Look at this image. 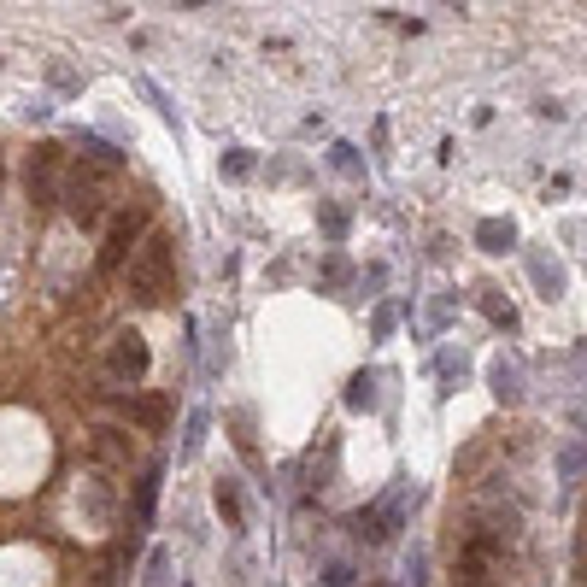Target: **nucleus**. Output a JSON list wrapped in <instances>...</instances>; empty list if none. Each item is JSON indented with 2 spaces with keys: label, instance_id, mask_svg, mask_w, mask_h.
<instances>
[{
  "label": "nucleus",
  "instance_id": "10",
  "mask_svg": "<svg viewBox=\"0 0 587 587\" xmlns=\"http://www.w3.org/2000/svg\"><path fill=\"white\" fill-rule=\"evenodd\" d=\"M165 570H170V558L153 552V558H147V587H165Z\"/></svg>",
  "mask_w": 587,
  "mask_h": 587
},
{
  "label": "nucleus",
  "instance_id": "13",
  "mask_svg": "<svg viewBox=\"0 0 587 587\" xmlns=\"http://www.w3.org/2000/svg\"><path fill=\"white\" fill-rule=\"evenodd\" d=\"M218 505H224V517H229V523H241V500H236V488H218Z\"/></svg>",
  "mask_w": 587,
  "mask_h": 587
},
{
  "label": "nucleus",
  "instance_id": "6",
  "mask_svg": "<svg viewBox=\"0 0 587 587\" xmlns=\"http://www.w3.org/2000/svg\"><path fill=\"white\" fill-rule=\"evenodd\" d=\"M77 147H83V159L95 170H118V147H106L100 136H83V129H77Z\"/></svg>",
  "mask_w": 587,
  "mask_h": 587
},
{
  "label": "nucleus",
  "instance_id": "3",
  "mask_svg": "<svg viewBox=\"0 0 587 587\" xmlns=\"http://www.w3.org/2000/svg\"><path fill=\"white\" fill-rule=\"evenodd\" d=\"M54 194H59V147H36V159H29V200L54 206Z\"/></svg>",
  "mask_w": 587,
  "mask_h": 587
},
{
  "label": "nucleus",
  "instance_id": "9",
  "mask_svg": "<svg viewBox=\"0 0 587 587\" xmlns=\"http://www.w3.org/2000/svg\"><path fill=\"white\" fill-rule=\"evenodd\" d=\"M482 241H488V252H505L511 247V224H482Z\"/></svg>",
  "mask_w": 587,
  "mask_h": 587
},
{
  "label": "nucleus",
  "instance_id": "7",
  "mask_svg": "<svg viewBox=\"0 0 587 587\" xmlns=\"http://www.w3.org/2000/svg\"><path fill=\"white\" fill-rule=\"evenodd\" d=\"M153 493H159V470H147V475H141V488H136V523L153 517Z\"/></svg>",
  "mask_w": 587,
  "mask_h": 587
},
{
  "label": "nucleus",
  "instance_id": "4",
  "mask_svg": "<svg viewBox=\"0 0 587 587\" xmlns=\"http://www.w3.org/2000/svg\"><path fill=\"white\" fill-rule=\"evenodd\" d=\"M141 218H147V211H129V218H118V229H112V236H106V252H100V265H106V270H112L118 265V259H124V247H129V241H136V229H141Z\"/></svg>",
  "mask_w": 587,
  "mask_h": 587
},
{
  "label": "nucleus",
  "instance_id": "11",
  "mask_svg": "<svg viewBox=\"0 0 587 587\" xmlns=\"http://www.w3.org/2000/svg\"><path fill=\"white\" fill-rule=\"evenodd\" d=\"M136 418H141V423H165V400H141Z\"/></svg>",
  "mask_w": 587,
  "mask_h": 587
},
{
  "label": "nucleus",
  "instance_id": "2",
  "mask_svg": "<svg viewBox=\"0 0 587 587\" xmlns=\"http://www.w3.org/2000/svg\"><path fill=\"white\" fill-rule=\"evenodd\" d=\"M65 200H70V218H77L83 229H95L100 218H106V194H100V182L88 177V165H83V177L65 182Z\"/></svg>",
  "mask_w": 587,
  "mask_h": 587
},
{
  "label": "nucleus",
  "instance_id": "12",
  "mask_svg": "<svg viewBox=\"0 0 587 587\" xmlns=\"http://www.w3.org/2000/svg\"><path fill=\"white\" fill-rule=\"evenodd\" d=\"M200 434H206V418L194 411V418H188V441H182V452H200Z\"/></svg>",
  "mask_w": 587,
  "mask_h": 587
},
{
  "label": "nucleus",
  "instance_id": "5",
  "mask_svg": "<svg viewBox=\"0 0 587 587\" xmlns=\"http://www.w3.org/2000/svg\"><path fill=\"white\" fill-rule=\"evenodd\" d=\"M112 370H118V376H129V382H136L141 370H147V347H141L136 335H124V341H118V352H112Z\"/></svg>",
  "mask_w": 587,
  "mask_h": 587
},
{
  "label": "nucleus",
  "instance_id": "8",
  "mask_svg": "<svg viewBox=\"0 0 587 587\" xmlns=\"http://www.w3.org/2000/svg\"><path fill=\"white\" fill-rule=\"evenodd\" d=\"M493 393L500 400H517V370L511 364H493Z\"/></svg>",
  "mask_w": 587,
  "mask_h": 587
},
{
  "label": "nucleus",
  "instance_id": "1",
  "mask_svg": "<svg viewBox=\"0 0 587 587\" xmlns=\"http://www.w3.org/2000/svg\"><path fill=\"white\" fill-rule=\"evenodd\" d=\"M129 282H136L141 300H165L170 294V236H153L141 247V259L129 265Z\"/></svg>",
  "mask_w": 587,
  "mask_h": 587
}]
</instances>
